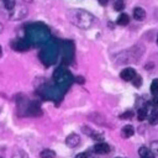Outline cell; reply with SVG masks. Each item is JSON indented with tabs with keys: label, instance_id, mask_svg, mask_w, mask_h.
Here are the masks:
<instances>
[{
	"label": "cell",
	"instance_id": "cell-24",
	"mask_svg": "<svg viewBox=\"0 0 158 158\" xmlns=\"http://www.w3.org/2000/svg\"><path fill=\"white\" fill-rule=\"evenodd\" d=\"M2 30H4V27H2V25H1V23H0V33H1V32H2Z\"/></svg>",
	"mask_w": 158,
	"mask_h": 158
},
{
	"label": "cell",
	"instance_id": "cell-22",
	"mask_svg": "<svg viewBox=\"0 0 158 158\" xmlns=\"http://www.w3.org/2000/svg\"><path fill=\"white\" fill-rule=\"evenodd\" d=\"M153 104H154L156 106H158V96H156V98L153 99Z\"/></svg>",
	"mask_w": 158,
	"mask_h": 158
},
{
	"label": "cell",
	"instance_id": "cell-16",
	"mask_svg": "<svg viewBox=\"0 0 158 158\" xmlns=\"http://www.w3.org/2000/svg\"><path fill=\"white\" fill-rule=\"evenodd\" d=\"M4 4H5V7L9 11H12L14 7H15V5H16V1L15 0H6V1H4Z\"/></svg>",
	"mask_w": 158,
	"mask_h": 158
},
{
	"label": "cell",
	"instance_id": "cell-4",
	"mask_svg": "<svg viewBox=\"0 0 158 158\" xmlns=\"http://www.w3.org/2000/svg\"><path fill=\"white\" fill-rule=\"evenodd\" d=\"M11 47L16 51H27L28 48V43L23 40H16L14 42H11Z\"/></svg>",
	"mask_w": 158,
	"mask_h": 158
},
{
	"label": "cell",
	"instance_id": "cell-9",
	"mask_svg": "<svg viewBox=\"0 0 158 158\" xmlns=\"http://www.w3.org/2000/svg\"><path fill=\"white\" fill-rule=\"evenodd\" d=\"M117 25H120V26H126V25H128V22H130V16L127 15V14H121L120 16H118V19H117Z\"/></svg>",
	"mask_w": 158,
	"mask_h": 158
},
{
	"label": "cell",
	"instance_id": "cell-6",
	"mask_svg": "<svg viewBox=\"0 0 158 158\" xmlns=\"http://www.w3.org/2000/svg\"><path fill=\"white\" fill-rule=\"evenodd\" d=\"M133 17H135V20H137V21H143L144 17H146V11H144L142 7L137 6V7L133 9Z\"/></svg>",
	"mask_w": 158,
	"mask_h": 158
},
{
	"label": "cell",
	"instance_id": "cell-18",
	"mask_svg": "<svg viewBox=\"0 0 158 158\" xmlns=\"http://www.w3.org/2000/svg\"><path fill=\"white\" fill-rule=\"evenodd\" d=\"M132 83H133L135 86H141V84H142V78H141V75H137V74H136V77L132 79Z\"/></svg>",
	"mask_w": 158,
	"mask_h": 158
},
{
	"label": "cell",
	"instance_id": "cell-25",
	"mask_svg": "<svg viewBox=\"0 0 158 158\" xmlns=\"http://www.w3.org/2000/svg\"><path fill=\"white\" fill-rule=\"evenodd\" d=\"M2 56V49H1V46H0V57Z\"/></svg>",
	"mask_w": 158,
	"mask_h": 158
},
{
	"label": "cell",
	"instance_id": "cell-21",
	"mask_svg": "<svg viewBox=\"0 0 158 158\" xmlns=\"http://www.w3.org/2000/svg\"><path fill=\"white\" fill-rule=\"evenodd\" d=\"M74 158H88V154L83 152V153H79V154H77Z\"/></svg>",
	"mask_w": 158,
	"mask_h": 158
},
{
	"label": "cell",
	"instance_id": "cell-27",
	"mask_svg": "<svg viewBox=\"0 0 158 158\" xmlns=\"http://www.w3.org/2000/svg\"><path fill=\"white\" fill-rule=\"evenodd\" d=\"M1 1H2V2H4V1H6V0H1Z\"/></svg>",
	"mask_w": 158,
	"mask_h": 158
},
{
	"label": "cell",
	"instance_id": "cell-20",
	"mask_svg": "<svg viewBox=\"0 0 158 158\" xmlns=\"http://www.w3.org/2000/svg\"><path fill=\"white\" fill-rule=\"evenodd\" d=\"M91 137H93L94 139H96V141H102V139H104L101 133H93V135H91Z\"/></svg>",
	"mask_w": 158,
	"mask_h": 158
},
{
	"label": "cell",
	"instance_id": "cell-5",
	"mask_svg": "<svg viewBox=\"0 0 158 158\" xmlns=\"http://www.w3.org/2000/svg\"><path fill=\"white\" fill-rule=\"evenodd\" d=\"M94 151L96 153H99V154H106V153L110 152V146L104 143V142H101V143H98V144L94 146Z\"/></svg>",
	"mask_w": 158,
	"mask_h": 158
},
{
	"label": "cell",
	"instance_id": "cell-17",
	"mask_svg": "<svg viewBox=\"0 0 158 158\" xmlns=\"http://www.w3.org/2000/svg\"><path fill=\"white\" fill-rule=\"evenodd\" d=\"M149 151L153 153V156H158V141H153V142L151 143Z\"/></svg>",
	"mask_w": 158,
	"mask_h": 158
},
{
	"label": "cell",
	"instance_id": "cell-1",
	"mask_svg": "<svg viewBox=\"0 0 158 158\" xmlns=\"http://www.w3.org/2000/svg\"><path fill=\"white\" fill-rule=\"evenodd\" d=\"M75 19H79V20H80V21H78V22L75 23V25H78L79 27H83V21H85V23H86L88 27H90V26L93 25V22H94V17H93V15H90V14L83 11V10H79V11L77 12Z\"/></svg>",
	"mask_w": 158,
	"mask_h": 158
},
{
	"label": "cell",
	"instance_id": "cell-2",
	"mask_svg": "<svg viewBox=\"0 0 158 158\" xmlns=\"http://www.w3.org/2000/svg\"><path fill=\"white\" fill-rule=\"evenodd\" d=\"M121 79H123L125 81H132V79L136 77V70L133 68H125L121 74H120Z\"/></svg>",
	"mask_w": 158,
	"mask_h": 158
},
{
	"label": "cell",
	"instance_id": "cell-13",
	"mask_svg": "<svg viewBox=\"0 0 158 158\" xmlns=\"http://www.w3.org/2000/svg\"><path fill=\"white\" fill-rule=\"evenodd\" d=\"M148 121H149L151 125H157L158 123V111H153L152 115L149 116Z\"/></svg>",
	"mask_w": 158,
	"mask_h": 158
},
{
	"label": "cell",
	"instance_id": "cell-3",
	"mask_svg": "<svg viewBox=\"0 0 158 158\" xmlns=\"http://www.w3.org/2000/svg\"><path fill=\"white\" fill-rule=\"evenodd\" d=\"M79 143H80V138H79V136H78L77 133H70V135L65 138V144H67L68 147L74 148V147H77Z\"/></svg>",
	"mask_w": 158,
	"mask_h": 158
},
{
	"label": "cell",
	"instance_id": "cell-11",
	"mask_svg": "<svg viewBox=\"0 0 158 158\" xmlns=\"http://www.w3.org/2000/svg\"><path fill=\"white\" fill-rule=\"evenodd\" d=\"M11 158H28V156H27V153H26L25 151L17 149V151H15V152L12 153Z\"/></svg>",
	"mask_w": 158,
	"mask_h": 158
},
{
	"label": "cell",
	"instance_id": "cell-14",
	"mask_svg": "<svg viewBox=\"0 0 158 158\" xmlns=\"http://www.w3.org/2000/svg\"><path fill=\"white\" fill-rule=\"evenodd\" d=\"M151 93L153 95H158V79H154L151 84Z\"/></svg>",
	"mask_w": 158,
	"mask_h": 158
},
{
	"label": "cell",
	"instance_id": "cell-7",
	"mask_svg": "<svg viewBox=\"0 0 158 158\" xmlns=\"http://www.w3.org/2000/svg\"><path fill=\"white\" fill-rule=\"evenodd\" d=\"M133 133H135V128H133V126H131V125H126V126H123L122 130H121V135H122L123 138H128V137L133 136Z\"/></svg>",
	"mask_w": 158,
	"mask_h": 158
},
{
	"label": "cell",
	"instance_id": "cell-28",
	"mask_svg": "<svg viewBox=\"0 0 158 158\" xmlns=\"http://www.w3.org/2000/svg\"><path fill=\"white\" fill-rule=\"evenodd\" d=\"M157 43H158V38H157Z\"/></svg>",
	"mask_w": 158,
	"mask_h": 158
},
{
	"label": "cell",
	"instance_id": "cell-15",
	"mask_svg": "<svg viewBox=\"0 0 158 158\" xmlns=\"http://www.w3.org/2000/svg\"><path fill=\"white\" fill-rule=\"evenodd\" d=\"M123 7H125V4H123L122 0H115V2H114V9H115L116 11H121V10H123Z\"/></svg>",
	"mask_w": 158,
	"mask_h": 158
},
{
	"label": "cell",
	"instance_id": "cell-12",
	"mask_svg": "<svg viewBox=\"0 0 158 158\" xmlns=\"http://www.w3.org/2000/svg\"><path fill=\"white\" fill-rule=\"evenodd\" d=\"M146 117H147V110H146L144 107L139 109L138 112H137V120H138V121H143Z\"/></svg>",
	"mask_w": 158,
	"mask_h": 158
},
{
	"label": "cell",
	"instance_id": "cell-26",
	"mask_svg": "<svg viewBox=\"0 0 158 158\" xmlns=\"http://www.w3.org/2000/svg\"><path fill=\"white\" fill-rule=\"evenodd\" d=\"M25 1H26V2H31L32 0H25Z\"/></svg>",
	"mask_w": 158,
	"mask_h": 158
},
{
	"label": "cell",
	"instance_id": "cell-8",
	"mask_svg": "<svg viewBox=\"0 0 158 158\" xmlns=\"http://www.w3.org/2000/svg\"><path fill=\"white\" fill-rule=\"evenodd\" d=\"M138 154L142 157V158H154V156H153V153L149 151V148H147V147H141L139 149H138Z\"/></svg>",
	"mask_w": 158,
	"mask_h": 158
},
{
	"label": "cell",
	"instance_id": "cell-10",
	"mask_svg": "<svg viewBox=\"0 0 158 158\" xmlns=\"http://www.w3.org/2000/svg\"><path fill=\"white\" fill-rule=\"evenodd\" d=\"M40 157H41V158H54V157H56V153H54V151H52V149H43V151L40 153Z\"/></svg>",
	"mask_w": 158,
	"mask_h": 158
},
{
	"label": "cell",
	"instance_id": "cell-19",
	"mask_svg": "<svg viewBox=\"0 0 158 158\" xmlns=\"http://www.w3.org/2000/svg\"><path fill=\"white\" fill-rule=\"evenodd\" d=\"M132 115H133V112H132V111H126V112H123L120 117H121V118H123V120H126V118L132 117Z\"/></svg>",
	"mask_w": 158,
	"mask_h": 158
},
{
	"label": "cell",
	"instance_id": "cell-23",
	"mask_svg": "<svg viewBox=\"0 0 158 158\" xmlns=\"http://www.w3.org/2000/svg\"><path fill=\"white\" fill-rule=\"evenodd\" d=\"M98 1H99V2H100V4H101V5H106V4H107V1H109V0H98Z\"/></svg>",
	"mask_w": 158,
	"mask_h": 158
}]
</instances>
